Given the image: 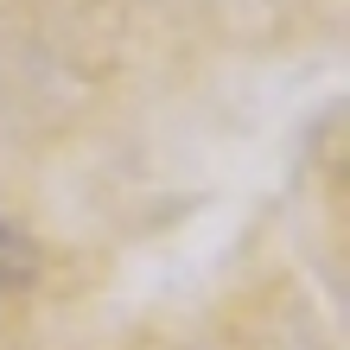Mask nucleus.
Listing matches in <instances>:
<instances>
[]
</instances>
